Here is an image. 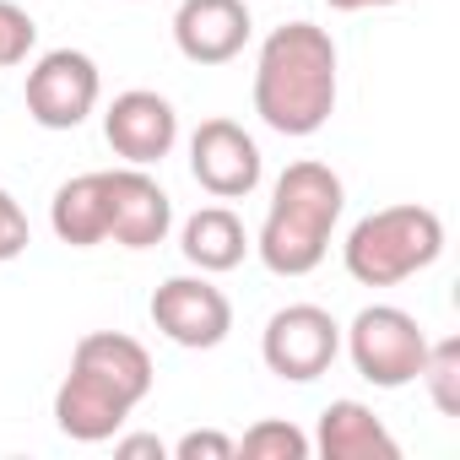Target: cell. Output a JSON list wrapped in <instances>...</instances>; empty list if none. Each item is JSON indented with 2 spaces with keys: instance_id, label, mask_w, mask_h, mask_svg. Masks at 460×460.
Masks as SVG:
<instances>
[{
  "instance_id": "obj_1",
  "label": "cell",
  "mask_w": 460,
  "mask_h": 460,
  "mask_svg": "<svg viewBox=\"0 0 460 460\" xmlns=\"http://www.w3.org/2000/svg\"><path fill=\"white\" fill-rule=\"evenodd\" d=\"M152 352L136 336L93 331L71 352V374L55 395V422L76 444H103L152 395Z\"/></svg>"
},
{
  "instance_id": "obj_2",
  "label": "cell",
  "mask_w": 460,
  "mask_h": 460,
  "mask_svg": "<svg viewBox=\"0 0 460 460\" xmlns=\"http://www.w3.org/2000/svg\"><path fill=\"white\" fill-rule=\"evenodd\" d=\"M255 114L277 136H314L336 114V44L314 22H288L255 66Z\"/></svg>"
},
{
  "instance_id": "obj_3",
  "label": "cell",
  "mask_w": 460,
  "mask_h": 460,
  "mask_svg": "<svg viewBox=\"0 0 460 460\" xmlns=\"http://www.w3.org/2000/svg\"><path fill=\"white\" fill-rule=\"evenodd\" d=\"M341 206H347V190L341 179L304 157L293 168H282L277 190H271V211H266V227H261V261L271 277H309L325 255H331V234L341 222Z\"/></svg>"
},
{
  "instance_id": "obj_4",
  "label": "cell",
  "mask_w": 460,
  "mask_h": 460,
  "mask_svg": "<svg viewBox=\"0 0 460 460\" xmlns=\"http://www.w3.org/2000/svg\"><path fill=\"white\" fill-rule=\"evenodd\" d=\"M438 255H444V222H438V211L411 206V200L368 211L341 244V261H347L352 282H363V288H395V282L428 271Z\"/></svg>"
},
{
  "instance_id": "obj_5",
  "label": "cell",
  "mask_w": 460,
  "mask_h": 460,
  "mask_svg": "<svg viewBox=\"0 0 460 460\" xmlns=\"http://www.w3.org/2000/svg\"><path fill=\"white\" fill-rule=\"evenodd\" d=\"M347 352H352V363H358V374H363L368 385L401 390V385H411V379L422 374L428 336H422V325H417L406 309L374 304V309H363V314L352 320Z\"/></svg>"
},
{
  "instance_id": "obj_6",
  "label": "cell",
  "mask_w": 460,
  "mask_h": 460,
  "mask_svg": "<svg viewBox=\"0 0 460 460\" xmlns=\"http://www.w3.org/2000/svg\"><path fill=\"white\" fill-rule=\"evenodd\" d=\"M261 352H266V368L293 379V385H309L320 379L336 352H341V325L331 320V309L320 304H288L266 320V336H261Z\"/></svg>"
},
{
  "instance_id": "obj_7",
  "label": "cell",
  "mask_w": 460,
  "mask_h": 460,
  "mask_svg": "<svg viewBox=\"0 0 460 460\" xmlns=\"http://www.w3.org/2000/svg\"><path fill=\"white\" fill-rule=\"evenodd\" d=\"M98 66L82 49H49L33 71H28V114L44 130H76L93 109H98Z\"/></svg>"
},
{
  "instance_id": "obj_8",
  "label": "cell",
  "mask_w": 460,
  "mask_h": 460,
  "mask_svg": "<svg viewBox=\"0 0 460 460\" xmlns=\"http://www.w3.org/2000/svg\"><path fill=\"white\" fill-rule=\"evenodd\" d=\"M152 325L190 352L222 347L227 331H234V304H227L222 288H211L206 277H168L152 293Z\"/></svg>"
},
{
  "instance_id": "obj_9",
  "label": "cell",
  "mask_w": 460,
  "mask_h": 460,
  "mask_svg": "<svg viewBox=\"0 0 460 460\" xmlns=\"http://www.w3.org/2000/svg\"><path fill=\"white\" fill-rule=\"evenodd\" d=\"M190 173L206 195L217 200H239L261 184V146L244 125L234 119H206L190 136Z\"/></svg>"
},
{
  "instance_id": "obj_10",
  "label": "cell",
  "mask_w": 460,
  "mask_h": 460,
  "mask_svg": "<svg viewBox=\"0 0 460 460\" xmlns=\"http://www.w3.org/2000/svg\"><path fill=\"white\" fill-rule=\"evenodd\" d=\"M103 136L109 146L130 163V168H146V163H163L179 141V114L168 98L136 87V93H119L103 114Z\"/></svg>"
},
{
  "instance_id": "obj_11",
  "label": "cell",
  "mask_w": 460,
  "mask_h": 460,
  "mask_svg": "<svg viewBox=\"0 0 460 460\" xmlns=\"http://www.w3.org/2000/svg\"><path fill=\"white\" fill-rule=\"evenodd\" d=\"M250 12L244 0H184L173 12V44L190 66H227L250 44Z\"/></svg>"
},
{
  "instance_id": "obj_12",
  "label": "cell",
  "mask_w": 460,
  "mask_h": 460,
  "mask_svg": "<svg viewBox=\"0 0 460 460\" xmlns=\"http://www.w3.org/2000/svg\"><path fill=\"white\" fill-rule=\"evenodd\" d=\"M173 227V200L141 168H109V239L125 250H152Z\"/></svg>"
},
{
  "instance_id": "obj_13",
  "label": "cell",
  "mask_w": 460,
  "mask_h": 460,
  "mask_svg": "<svg viewBox=\"0 0 460 460\" xmlns=\"http://www.w3.org/2000/svg\"><path fill=\"white\" fill-rule=\"evenodd\" d=\"M49 227H55V239L71 244V250L109 244V173H76V179H66L55 190Z\"/></svg>"
},
{
  "instance_id": "obj_14",
  "label": "cell",
  "mask_w": 460,
  "mask_h": 460,
  "mask_svg": "<svg viewBox=\"0 0 460 460\" xmlns=\"http://www.w3.org/2000/svg\"><path fill=\"white\" fill-rule=\"evenodd\" d=\"M325 460H395L401 444L385 433V422L363 406V401H331L320 411V433H314Z\"/></svg>"
},
{
  "instance_id": "obj_15",
  "label": "cell",
  "mask_w": 460,
  "mask_h": 460,
  "mask_svg": "<svg viewBox=\"0 0 460 460\" xmlns=\"http://www.w3.org/2000/svg\"><path fill=\"white\" fill-rule=\"evenodd\" d=\"M179 250H184V261L200 266V271H234V266H244L250 239H244V222L227 211V206H200V211L184 222Z\"/></svg>"
},
{
  "instance_id": "obj_16",
  "label": "cell",
  "mask_w": 460,
  "mask_h": 460,
  "mask_svg": "<svg viewBox=\"0 0 460 460\" xmlns=\"http://www.w3.org/2000/svg\"><path fill=\"white\" fill-rule=\"evenodd\" d=\"M428 390H433V406L444 417L460 411V341L444 336V341H428V358H422V374H417Z\"/></svg>"
},
{
  "instance_id": "obj_17",
  "label": "cell",
  "mask_w": 460,
  "mask_h": 460,
  "mask_svg": "<svg viewBox=\"0 0 460 460\" xmlns=\"http://www.w3.org/2000/svg\"><path fill=\"white\" fill-rule=\"evenodd\" d=\"M239 455L244 460H309V438L293 422H255L239 438Z\"/></svg>"
},
{
  "instance_id": "obj_18",
  "label": "cell",
  "mask_w": 460,
  "mask_h": 460,
  "mask_svg": "<svg viewBox=\"0 0 460 460\" xmlns=\"http://www.w3.org/2000/svg\"><path fill=\"white\" fill-rule=\"evenodd\" d=\"M33 39H39L33 17H28L22 6H12V0H0V71H6V66H22L28 49H33Z\"/></svg>"
},
{
  "instance_id": "obj_19",
  "label": "cell",
  "mask_w": 460,
  "mask_h": 460,
  "mask_svg": "<svg viewBox=\"0 0 460 460\" xmlns=\"http://www.w3.org/2000/svg\"><path fill=\"white\" fill-rule=\"evenodd\" d=\"M33 244V234H28V211L0 190V261H17L22 250Z\"/></svg>"
},
{
  "instance_id": "obj_20",
  "label": "cell",
  "mask_w": 460,
  "mask_h": 460,
  "mask_svg": "<svg viewBox=\"0 0 460 460\" xmlns=\"http://www.w3.org/2000/svg\"><path fill=\"white\" fill-rule=\"evenodd\" d=\"M173 455L179 460H234L239 455V444L234 438H227V433H217V428H195V433H184L179 444H173Z\"/></svg>"
},
{
  "instance_id": "obj_21",
  "label": "cell",
  "mask_w": 460,
  "mask_h": 460,
  "mask_svg": "<svg viewBox=\"0 0 460 460\" xmlns=\"http://www.w3.org/2000/svg\"><path fill=\"white\" fill-rule=\"evenodd\" d=\"M119 455H125V460H136V455H157V460H163V444H157V438H119Z\"/></svg>"
},
{
  "instance_id": "obj_22",
  "label": "cell",
  "mask_w": 460,
  "mask_h": 460,
  "mask_svg": "<svg viewBox=\"0 0 460 460\" xmlns=\"http://www.w3.org/2000/svg\"><path fill=\"white\" fill-rule=\"evenodd\" d=\"M331 12H368V6H395V0H325Z\"/></svg>"
}]
</instances>
